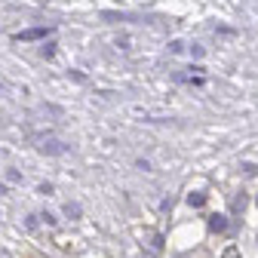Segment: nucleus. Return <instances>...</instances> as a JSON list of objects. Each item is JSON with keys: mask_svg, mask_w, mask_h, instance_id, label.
<instances>
[{"mask_svg": "<svg viewBox=\"0 0 258 258\" xmlns=\"http://www.w3.org/2000/svg\"><path fill=\"white\" fill-rule=\"evenodd\" d=\"M209 228L212 231H224V228H228V218H224V215H212L209 218Z\"/></svg>", "mask_w": 258, "mask_h": 258, "instance_id": "f257e3e1", "label": "nucleus"}, {"mask_svg": "<svg viewBox=\"0 0 258 258\" xmlns=\"http://www.w3.org/2000/svg\"><path fill=\"white\" fill-rule=\"evenodd\" d=\"M203 203H206L203 194H190V206H203Z\"/></svg>", "mask_w": 258, "mask_h": 258, "instance_id": "f03ea898", "label": "nucleus"}]
</instances>
